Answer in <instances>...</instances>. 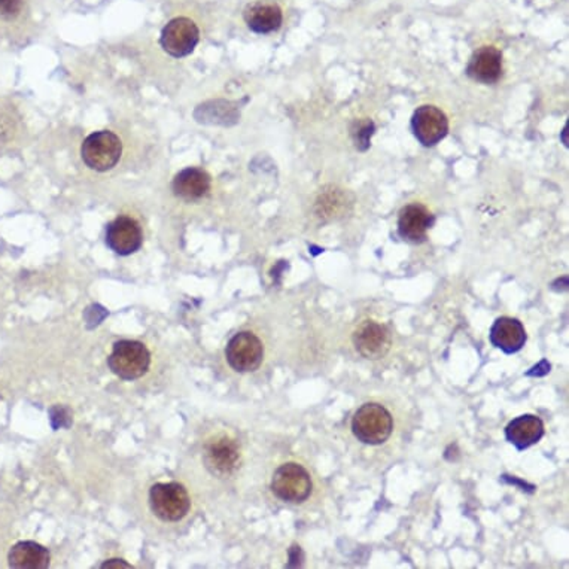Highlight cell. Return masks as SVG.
Listing matches in <instances>:
<instances>
[{
  "label": "cell",
  "instance_id": "cell-3",
  "mask_svg": "<svg viewBox=\"0 0 569 569\" xmlns=\"http://www.w3.org/2000/svg\"><path fill=\"white\" fill-rule=\"evenodd\" d=\"M149 505L154 514L163 522H179L191 508L188 492L184 484L157 483L149 491Z\"/></svg>",
  "mask_w": 569,
  "mask_h": 569
},
{
  "label": "cell",
  "instance_id": "cell-12",
  "mask_svg": "<svg viewBox=\"0 0 569 569\" xmlns=\"http://www.w3.org/2000/svg\"><path fill=\"white\" fill-rule=\"evenodd\" d=\"M435 218L425 206L413 203L402 208L398 218V233L410 243H422L434 226Z\"/></svg>",
  "mask_w": 569,
  "mask_h": 569
},
{
  "label": "cell",
  "instance_id": "cell-7",
  "mask_svg": "<svg viewBox=\"0 0 569 569\" xmlns=\"http://www.w3.org/2000/svg\"><path fill=\"white\" fill-rule=\"evenodd\" d=\"M240 446L229 435L210 440L205 447L203 462L206 468L219 479H226L240 467Z\"/></svg>",
  "mask_w": 569,
  "mask_h": 569
},
{
  "label": "cell",
  "instance_id": "cell-5",
  "mask_svg": "<svg viewBox=\"0 0 569 569\" xmlns=\"http://www.w3.org/2000/svg\"><path fill=\"white\" fill-rule=\"evenodd\" d=\"M123 144L112 131H96L88 136L81 147L84 163L96 172H107L118 164Z\"/></svg>",
  "mask_w": 569,
  "mask_h": 569
},
{
  "label": "cell",
  "instance_id": "cell-13",
  "mask_svg": "<svg viewBox=\"0 0 569 569\" xmlns=\"http://www.w3.org/2000/svg\"><path fill=\"white\" fill-rule=\"evenodd\" d=\"M467 75L472 81L495 84L503 75V54L495 46L477 49L467 66Z\"/></svg>",
  "mask_w": 569,
  "mask_h": 569
},
{
  "label": "cell",
  "instance_id": "cell-8",
  "mask_svg": "<svg viewBox=\"0 0 569 569\" xmlns=\"http://www.w3.org/2000/svg\"><path fill=\"white\" fill-rule=\"evenodd\" d=\"M200 41V32L196 23L185 16L168 21L161 32L160 44L166 53L173 57H187Z\"/></svg>",
  "mask_w": 569,
  "mask_h": 569
},
{
  "label": "cell",
  "instance_id": "cell-10",
  "mask_svg": "<svg viewBox=\"0 0 569 569\" xmlns=\"http://www.w3.org/2000/svg\"><path fill=\"white\" fill-rule=\"evenodd\" d=\"M412 130L423 147H435L446 137L449 119L439 107L423 105L413 114Z\"/></svg>",
  "mask_w": 569,
  "mask_h": 569
},
{
  "label": "cell",
  "instance_id": "cell-15",
  "mask_svg": "<svg viewBox=\"0 0 569 569\" xmlns=\"http://www.w3.org/2000/svg\"><path fill=\"white\" fill-rule=\"evenodd\" d=\"M491 341L496 349H501L505 353H516L522 351L526 343V331L521 320L503 316L495 320L491 328Z\"/></svg>",
  "mask_w": 569,
  "mask_h": 569
},
{
  "label": "cell",
  "instance_id": "cell-16",
  "mask_svg": "<svg viewBox=\"0 0 569 569\" xmlns=\"http://www.w3.org/2000/svg\"><path fill=\"white\" fill-rule=\"evenodd\" d=\"M544 435V423L538 416L523 414L519 418L513 419L505 428V437L508 442L517 447L519 451H524L528 447L537 444Z\"/></svg>",
  "mask_w": 569,
  "mask_h": 569
},
{
  "label": "cell",
  "instance_id": "cell-11",
  "mask_svg": "<svg viewBox=\"0 0 569 569\" xmlns=\"http://www.w3.org/2000/svg\"><path fill=\"white\" fill-rule=\"evenodd\" d=\"M144 243V234L137 221L130 217H118L107 229V245L121 257L135 254Z\"/></svg>",
  "mask_w": 569,
  "mask_h": 569
},
{
  "label": "cell",
  "instance_id": "cell-14",
  "mask_svg": "<svg viewBox=\"0 0 569 569\" xmlns=\"http://www.w3.org/2000/svg\"><path fill=\"white\" fill-rule=\"evenodd\" d=\"M243 18L252 32L267 35L282 25V9L270 0H257L246 6Z\"/></svg>",
  "mask_w": 569,
  "mask_h": 569
},
{
  "label": "cell",
  "instance_id": "cell-23",
  "mask_svg": "<svg viewBox=\"0 0 569 569\" xmlns=\"http://www.w3.org/2000/svg\"><path fill=\"white\" fill-rule=\"evenodd\" d=\"M304 554L303 550L300 545L294 544L291 549H290V564H288V568H292V566H301L303 564Z\"/></svg>",
  "mask_w": 569,
  "mask_h": 569
},
{
  "label": "cell",
  "instance_id": "cell-18",
  "mask_svg": "<svg viewBox=\"0 0 569 569\" xmlns=\"http://www.w3.org/2000/svg\"><path fill=\"white\" fill-rule=\"evenodd\" d=\"M8 562L14 569H46L51 562V554L35 541H20L9 550Z\"/></svg>",
  "mask_w": 569,
  "mask_h": 569
},
{
  "label": "cell",
  "instance_id": "cell-21",
  "mask_svg": "<svg viewBox=\"0 0 569 569\" xmlns=\"http://www.w3.org/2000/svg\"><path fill=\"white\" fill-rule=\"evenodd\" d=\"M49 421L54 430L69 428L72 425V412L65 406H56L49 410Z\"/></svg>",
  "mask_w": 569,
  "mask_h": 569
},
{
  "label": "cell",
  "instance_id": "cell-4",
  "mask_svg": "<svg viewBox=\"0 0 569 569\" xmlns=\"http://www.w3.org/2000/svg\"><path fill=\"white\" fill-rule=\"evenodd\" d=\"M311 477L300 463H283L271 479V492L279 500L290 504H301L311 495Z\"/></svg>",
  "mask_w": 569,
  "mask_h": 569
},
{
  "label": "cell",
  "instance_id": "cell-1",
  "mask_svg": "<svg viewBox=\"0 0 569 569\" xmlns=\"http://www.w3.org/2000/svg\"><path fill=\"white\" fill-rule=\"evenodd\" d=\"M392 431V414L381 404L367 402L353 414V435L364 444H370V446L383 444L388 442Z\"/></svg>",
  "mask_w": 569,
  "mask_h": 569
},
{
  "label": "cell",
  "instance_id": "cell-9",
  "mask_svg": "<svg viewBox=\"0 0 569 569\" xmlns=\"http://www.w3.org/2000/svg\"><path fill=\"white\" fill-rule=\"evenodd\" d=\"M353 344L365 360H381L391 351L392 334L386 325L379 324L376 320H364L353 332Z\"/></svg>",
  "mask_w": 569,
  "mask_h": 569
},
{
  "label": "cell",
  "instance_id": "cell-24",
  "mask_svg": "<svg viewBox=\"0 0 569 569\" xmlns=\"http://www.w3.org/2000/svg\"><path fill=\"white\" fill-rule=\"evenodd\" d=\"M102 568H133V566L127 562H124L123 559H111V561L105 562Z\"/></svg>",
  "mask_w": 569,
  "mask_h": 569
},
{
  "label": "cell",
  "instance_id": "cell-19",
  "mask_svg": "<svg viewBox=\"0 0 569 569\" xmlns=\"http://www.w3.org/2000/svg\"><path fill=\"white\" fill-rule=\"evenodd\" d=\"M348 203V193H343L341 189L331 188L320 194V200L316 203V212L320 218L341 217Z\"/></svg>",
  "mask_w": 569,
  "mask_h": 569
},
{
  "label": "cell",
  "instance_id": "cell-22",
  "mask_svg": "<svg viewBox=\"0 0 569 569\" xmlns=\"http://www.w3.org/2000/svg\"><path fill=\"white\" fill-rule=\"evenodd\" d=\"M23 6H25L23 0H0V18L14 20L20 15Z\"/></svg>",
  "mask_w": 569,
  "mask_h": 569
},
{
  "label": "cell",
  "instance_id": "cell-6",
  "mask_svg": "<svg viewBox=\"0 0 569 569\" xmlns=\"http://www.w3.org/2000/svg\"><path fill=\"white\" fill-rule=\"evenodd\" d=\"M226 358L234 371L250 373L262 364L264 346L254 332H239L227 344Z\"/></svg>",
  "mask_w": 569,
  "mask_h": 569
},
{
  "label": "cell",
  "instance_id": "cell-17",
  "mask_svg": "<svg viewBox=\"0 0 569 569\" xmlns=\"http://www.w3.org/2000/svg\"><path fill=\"white\" fill-rule=\"evenodd\" d=\"M173 194L180 200H200L209 193L210 177L205 170L197 168H187L178 173L172 184Z\"/></svg>",
  "mask_w": 569,
  "mask_h": 569
},
{
  "label": "cell",
  "instance_id": "cell-20",
  "mask_svg": "<svg viewBox=\"0 0 569 569\" xmlns=\"http://www.w3.org/2000/svg\"><path fill=\"white\" fill-rule=\"evenodd\" d=\"M357 127L352 128L353 140H355V147L360 151H367L370 147V140L373 136L374 124L371 119H362L355 124Z\"/></svg>",
  "mask_w": 569,
  "mask_h": 569
},
{
  "label": "cell",
  "instance_id": "cell-2",
  "mask_svg": "<svg viewBox=\"0 0 569 569\" xmlns=\"http://www.w3.org/2000/svg\"><path fill=\"white\" fill-rule=\"evenodd\" d=\"M107 365L115 376L123 381H136L151 367V353L142 341H117L107 358Z\"/></svg>",
  "mask_w": 569,
  "mask_h": 569
}]
</instances>
